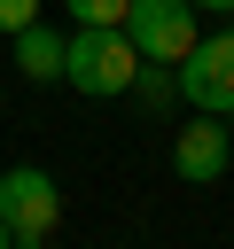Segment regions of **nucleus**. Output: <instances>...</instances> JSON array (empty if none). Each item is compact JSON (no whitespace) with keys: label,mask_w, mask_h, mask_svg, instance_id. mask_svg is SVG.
<instances>
[{"label":"nucleus","mask_w":234,"mask_h":249,"mask_svg":"<svg viewBox=\"0 0 234 249\" xmlns=\"http://www.w3.org/2000/svg\"><path fill=\"white\" fill-rule=\"evenodd\" d=\"M133 70H140V47H133L125 23H78V31L62 39V78H70L78 93H94V101L133 93Z\"/></svg>","instance_id":"obj_1"},{"label":"nucleus","mask_w":234,"mask_h":249,"mask_svg":"<svg viewBox=\"0 0 234 249\" xmlns=\"http://www.w3.org/2000/svg\"><path fill=\"white\" fill-rule=\"evenodd\" d=\"M55 218H62V195H55V179H47L39 163L0 171V226H8V241H16V249H47Z\"/></svg>","instance_id":"obj_2"},{"label":"nucleus","mask_w":234,"mask_h":249,"mask_svg":"<svg viewBox=\"0 0 234 249\" xmlns=\"http://www.w3.org/2000/svg\"><path fill=\"white\" fill-rule=\"evenodd\" d=\"M172 78H179V101H195L203 117H234V31L195 39L172 62Z\"/></svg>","instance_id":"obj_3"},{"label":"nucleus","mask_w":234,"mask_h":249,"mask_svg":"<svg viewBox=\"0 0 234 249\" xmlns=\"http://www.w3.org/2000/svg\"><path fill=\"white\" fill-rule=\"evenodd\" d=\"M125 31H133L140 62H179V54L203 39L187 0H133V8H125Z\"/></svg>","instance_id":"obj_4"},{"label":"nucleus","mask_w":234,"mask_h":249,"mask_svg":"<svg viewBox=\"0 0 234 249\" xmlns=\"http://www.w3.org/2000/svg\"><path fill=\"white\" fill-rule=\"evenodd\" d=\"M226 156H234V140H226V124L203 117V109H195V124H179V140H172V171H179L187 187H211V179L226 171Z\"/></svg>","instance_id":"obj_5"},{"label":"nucleus","mask_w":234,"mask_h":249,"mask_svg":"<svg viewBox=\"0 0 234 249\" xmlns=\"http://www.w3.org/2000/svg\"><path fill=\"white\" fill-rule=\"evenodd\" d=\"M16 70H23V78H39V86H55V78H62V31L23 23V31H16Z\"/></svg>","instance_id":"obj_6"},{"label":"nucleus","mask_w":234,"mask_h":249,"mask_svg":"<svg viewBox=\"0 0 234 249\" xmlns=\"http://www.w3.org/2000/svg\"><path fill=\"white\" fill-rule=\"evenodd\" d=\"M133 86H140V109H172V101H179L172 62H140V70H133Z\"/></svg>","instance_id":"obj_7"},{"label":"nucleus","mask_w":234,"mask_h":249,"mask_svg":"<svg viewBox=\"0 0 234 249\" xmlns=\"http://www.w3.org/2000/svg\"><path fill=\"white\" fill-rule=\"evenodd\" d=\"M62 8H70L78 23H125V8H133V0H62Z\"/></svg>","instance_id":"obj_8"},{"label":"nucleus","mask_w":234,"mask_h":249,"mask_svg":"<svg viewBox=\"0 0 234 249\" xmlns=\"http://www.w3.org/2000/svg\"><path fill=\"white\" fill-rule=\"evenodd\" d=\"M23 23H39V0H0V31H8V39H16V31H23Z\"/></svg>","instance_id":"obj_9"},{"label":"nucleus","mask_w":234,"mask_h":249,"mask_svg":"<svg viewBox=\"0 0 234 249\" xmlns=\"http://www.w3.org/2000/svg\"><path fill=\"white\" fill-rule=\"evenodd\" d=\"M187 8H234V0H187Z\"/></svg>","instance_id":"obj_10"},{"label":"nucleus","mask_w":234,"mask_h":249,"mask_svg":"<svg viewBox=\"0 0 234 249\" xmlns=\"http://www.w3.org/2000/svg\"><path fill=\"white\" fill-rule=\"evenodd\" d=\"M0 249H16V241H8V226H0Z\"/></svg>","instance_id":"obj_11"},{"label":"nucleus","mask_w":234,"mask_h":249,"mask_svg":"<svg viewBox=\"0 0 234 249\" xmlns=\"http://www.w3.org/2000/svg\"><path fill=\"white\" fill-rule=\"evenodd\" d=\"M226 16H234V8H226ZM226 31H234V23H226Z\"/></svg>","instance_id":"obj_12"}]
</instances>
